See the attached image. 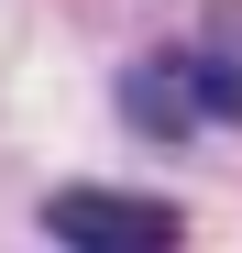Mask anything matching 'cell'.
Returning a JSON list of instances; mask_svg holds the SVG:
<instances>
[{"label":"cell","instance_id":"1","mask_svg":"<svg viewBox=\"0 0 242 253\" xmlns=\"http://www.w3.org/2000/svg\"><path fill=\"white\" fill-rule=\"evenodd\" d=\"M44 242L55 253H187V209L143 198V187H55Z\"/></svg>","mask_w":242,"mask_h":253},{"label":"cell","instance_id":"2","mask_svg":"<svg viewBox=\"0 0 242 253\" xmlns=\"http://www.w3.org/2000/svg\"><path fill=\"white\" fill-rule=\"evenodd\" d=\"M121 110L143 121V132H209V121H242V66L231 55H143L132 77H121Z\"/></svg>","mask_w":242,"mask_h":253}]
</instances>
